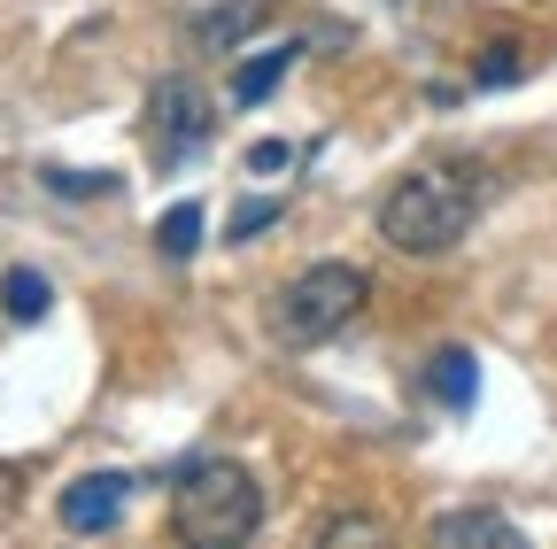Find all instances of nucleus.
I'll return each instance as SVG.
<instances>
[{
	"label": "nucleus",
	"mask_w": 557,
	"mask_h": 549,
	"mask_svg": "<svg viewBox=\"0 0 557 549\" xmlns=\"http://www.w3.org/2000/svg\"><path fill=\"white\" fill-rule=\"evenodd\" d=\"M124 488H132L124 472H78V479L54 496V519H62L70 534H109V526L124 519Z\"/></svg>",
	"instance_id": "obj_5"
},
{
	"label": "nucleus",
	"mask_w": 557,
	"mask_h": 549,
	"mask_svg": "<svg viewBox=\"0 0 557 549\" xmlns=\"http://www.w3.org/2000/svg\"><path fill=\"white\" fill-rule=\"evenodd\" d=\"M295 71V47H263V54H248L240 71H233V101L240 109H256V101H271V86Z\"/></svg>",
	"instance_id": "obj_9"
},
{
	"label": "nucleus",
	"mask_w": 557,
	"mask_h": 549,
	"mask_svg": "<svg viewBox=\"0 0 557 549\" xmlns=\"http://www.w3.org/2000/svg\"><path fill=\"white\" fill-rule=\"evenodd\" d=\"M256 526H263V488H256L248 464L201 457V464L178 472V488H171V534L186 549H240Z\"/></svg>",
	"instance_id": "obj_1"
},
{
	"label": "nucleus",
	"mask_w": 557,
	"mask_h": 549,
	"mask_svg": "<svg viewBox=\"0 0 557 549\" xmlns=\"http://www.w3.org/2000/svg\"><path fill=\"white\" fill-rule=\"evenodd\" d=\"M434 541H442V549H519V526H511L504 511L465 503V511H442V519H434Z\"/></svg>",
	"instance_id": "obj_6"
},
{
	"label": "nucleus",
	"mask_w": 557,
	"mask_h": 549,
	"mask_svg": "<svg viewBox=\"0 0 557 549\" xmlns=\"http://www.w3.org/2000/svg\"><path fill=\"white\" fill-rule=\"evenodd\" d=\"M472 210H480L472 171H434V163L426 171H403L387 186V201H380V240L403 248V255H449L465 240Z\"/></svg>",
	"instance_id": "obj_2"
},
{
	"label": "nucleus",
	"mask_w": 557,
	"mask_h": 549,
	"mask_svg": "<svg viewBox=\"0 0 557 549\" xmlns=\"http://www.w3.org/2000/svg\"><path fill=\"white\" fill-rule=\"evenodd\" d=\"M248 171H295V148L287 140H256L248 148Z\"/></svg>",
	"instance_id": "obj_16"
},
{
	"label": "nucleus",
	"mask_w": 557,
	"mask_h": 549,
	"mask_svg": "<svg viewBox=\"0 0 557 549\" xmlns=\"http://www.w3.org/2000/svg\"><path fill=\"white\" fill-rule=\"evenodd\" d=\"M318 541L333 549V541H395L380 519H364V511H333V519H318Z\"/></svg>",
	"instance_id": "obj_12"
},
{
	"label": "nucleus",
	"mask_w": 557,
	"mask_h": 549,
	"mask_svg": "<svg viewBox=\"0 0 557 549\" xmlns=\"http://www.w3.org/2000/svg\"><path fill=\"white\" fill-rule=\"evenodd\" d=\"M209 132H218V109H209V93L194 86V78H163L156 93H148V155L171 171V163H186L194 148H209Z\"/></svg>",
	"instance_id": "obj_4"
},
{
	"label": "nucleus",
	"mask_w": 557,
	"mask_h": 549,
	"mask_svg": "<svg viewBox=\"0 0 557 549\" xmlns=\"http://www.w3.org/2000/svg\"><path fill=\"white\" fill-rule=\"evenodd\" d=\"M278 217H287V201H240L233 225H225V240H248V233H263V225H278Z\"/></svg>",
	"instance_id": "obj_14"
},
{
	"label": "nucleus",
	"mask_w": 557,
	"mask_h": 549,
	"mask_svg": "<svg viewBox=\"0 0 557 549\" xmlns=\"http://www.w3.org/2000/svg\"><path fill=\"white\" fill-rule=\"evenodd\" d=\"M201 225H209V217H201V201H178V210L156 217V248H163L171 263H186V255L201 248Z\"/></svg>",
	"instance_id": "obj_10"
},
{
	"label": "nucleus",
	"mask_w": 557,
	"mask_h": 549,
	"mask_svg": "<svg viewBox=\"0 0 557 549\" xmlns=\"http://www.w3.org/2000/svg\"><path fill=\"white\" fill-rule=\"evenodd\" d=\"M54 194H70V201H78V194H116V178L109 171H39Z\"/></svg>",
	"instance_id": "obj_15"
},
{
	"label": "nucleus",
	"mask_w": 557,
	"mask_h": 549,
	"mask_svg": "<svg viewBox=\"0 0 557 549\" xmlns=\"http://www.w3.org/2000/svg\"><path fill=\"white\" fill-rule=\"evenodd\" d=\"M418 379H426V395H434L442 410H457V419L480 402V357H472V349H434Z\"/></svg>",
	"instance_id": "obj_7"
},
{
	"label": "nucleus",
	"mask_w": 557,
	"mask_h": 549,
	"mask_svg": "<svg viewBox=\"0 0 557 549\" xmlns=\"http://www.w3.org/2000/svg\"><path fill=\"white\" fill-rule=\"evenodd\" d=\"M534 71V47L527 39H496L480 62H472V86H511V78H527Z\"/></svg>",
	"instance_id": "obj_11"
},
{
	"label": "nucleus",
	"mask_w": 557,
	"mask_h": 549,
	"mask_svg": "<svg viewBox=\"0 0 557 549\" xmlns=\"http://www.w3.org/2000/svg\"><path fill=\"white\" fill-rule=\"evenodd\" d=\"M0 310H9L16 325H39V317L54 310V287H47V271H32V263H9V271H0Z\"/></svg>",
	"instance_id": "obj_8"
},
{
	"label": "nucleus",
	"mask_w": 557,
	"mask_h": 549,
	"mask_svg": "<svg viewBox=\"0 0 557 549\" xmlns=\"http://www.w3.org/2000/svg\"><path fill=\"white\" fill-rule=\"evenodd\" d=\"M364 295H372V271L364 263H310V271H295V279L278 287L271 333L287 340V349H318V340H333L348 317L364 310Z\"/></svg>",
	"instance_id": "obj_3"
},
{
	"label": "nucleus",
	"mask_w": 557,
	"mask_h": 549,
	"mask_svg": "<svg viewBox=\"0 0 557 549\" xmlns=\"http://www.w3.org/2000/svg\"><path fill=\"white\" fill-rule=\"evenodd\" d=\"M248 24H263V9H256V0H248V9H218V16H201V39H209V47H233Z\"/></svg>",
	"instance_id": "obj_13"
}]
</instances>
